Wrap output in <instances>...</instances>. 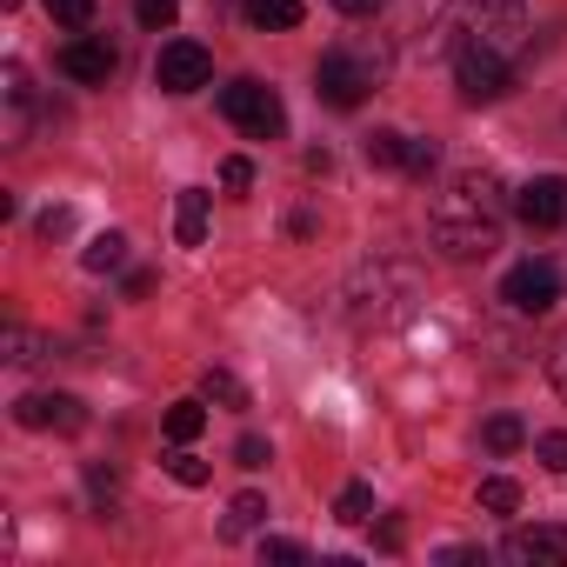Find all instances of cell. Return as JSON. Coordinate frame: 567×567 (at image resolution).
Wrapping results in <instances>:
<instances>
[{"label": "cell", "mask_w": 567, "mask_h": 567, "mask_svg": "<svg viewBox=\"0 0 567 567\" xmlns=\"http://www.w3.org/2000/svg\"><path fill=\"white\" fill-rule=\"evenodd\" d=\"M501 301H507L514 315H554V308H560V267H554V260H520V267H507Z\"/></svg>", "instance_id": "obj_5"}, {"label": "cell", "mask_w": 567, "mask_h": 567, "mask_svg": "<svg viewBox=\"0 0 567 567\" xmlns=\"http://www.w3.org/2000/svg\"><path fill=\"white\" fill-rule=\"evenodd\" d=\"M427 227H434V247L447 260H487L501 247V181L494 174H461L434 200Z\"/></svg>", "instance_id": "obj_1"}, {"label": "cell", "mask_w": 567, "mask_h": 567, "mask_svg": "<svg viewBox=\"0 0 567 567\" xmlns=\"http://www.w3.org/2000/svg\"><path fill=\"white\" fill-rule=\"evenodd\" d=\"M81 260H87V274H114V267L127 260V234H114V227H107V234H94Z\"/></svg>", "instance_id": "obj_15"}, {"label": "cell", "mask_w": 567, "mask_h": 567, "mask_svg": "<svg viewBox=\"0 0 567 567\" xmlns=\"http://www.w3.org/2000/svg\"><path fill=\"white\" fill-rule=\"evenodd\" d=\"M441 167V147L434 141H408V161H401V174H414V181H427Z\"/></svg>", "instance_id": "obj_26"}, {"label": "cell", "mask_w": 567, "mask_h": 567, "mask_svg": "<svg viewBox=\"0 0 567 567\" xmlns=\"http://www.w3.org/2000/svg\"><path fill=\"white\" fill-rule=\"evenodd\" d=\"M534 461L554 467V474H567V434H540V441H534Z\"/></svg>", "instance_id": "obj_29"}, {"label": "cell", "mask_w": 567, "mask_h": 567, "mask_svg": "<svg viewBox=\"0 0 567 567\" xmlns=\"http://www.w3.org/2000/svg\"><path fill=\"white\" fill-rule=\"evenodd\" d=\"M134 14H141V28H147V34H161V28H174L181 0H134Z\"/></svg>", "instance_id": "obj_25"}, {"label": "cell", "mask_w": 567, "mask_h": 567, "mask_svg": "<svg viewBox=\"0 0 567 567\" xmlns=\"http://www.w3.org/2000/svg\"><path fill=\"white\" fill-rule=\"evenodd\" d=\"M481 507H487V514H514V507H520V487H514L507 474H487V481H481Z\"/></svg>", "instance_id": "obj_21"}, {"label": "cell", "mask_w": 567, "mask_h": 567, "mask_svg": "<svg viewBox=\"0 0 567 567\" xmlns=\"http://www.w3.org/2000/svg\"><path fill=\"white\" fill-rule=\"evenodd\" d=\"M267 461H274V447H267L260 434H240V441H234V467H267Z\"/></svg>", "instance_id": "obj_28"}, {"label": "cell", "mask_w": 567, "mask_h": 567, "mask_svg": "<svg viewBox=\"0 0 567 567\" xmlns=\"http://www.w3.org/2000/svg\"><path fill=\"white\" fill-rule=\"evenodd\" d=\"M240 14H247V28H260V34H280V28H301V0H240Z\"/></svg>", "instance_id": "obj_13"}, {"label": "cell", "mask_w": 567, "mask_h": 567, "mask_svg": "<svg viewBox=\"0 0 567 567\" xmlns=\"http://www.w3.org/2000/svg\"><path fill=\"white\" fill-rule=\"evenodd\" d=\"M14 421L21 427H41V434H81L87 427V408H81V394H21L14 401Z\"/></svg>", "instance_id": "obj_7"}, {"label": "cell", "mask_w": 567, "mask_h": 567, "mask_svg": "<svg viewBox=\"0 0 567 567\" xmlns=\"http://www.w3.org/2000/svg\"><path fill=\"white\" fill-rule=\"evenodd\" d=\"M501 560L514 567H547V560H567V534L560 527H514L501 540Z\"/></svg>", "instance_id": "obj_11"}, {"label": "cell", "mask_w": 567, "mask_h": 567, "mask_svg": "<svg viewBox=\"0 0 567 567\" xmlns=\"http://www.w3.org/2000/svg\"><path fill=\"white\" fill-rule=\"evenodd\" d=\"M114 68H121V54H114V41H101V34H87V41H68V48H61V74H68V81H81V87L114 81Z\"/></svg>", "instance_id": "obj_10"}, {"label": "cell", "mask_w": 567, "mask_h": 567, "mask_svg": "<svg viewBox=\"0 0 567 567\" xmlns=\"http://www.w3.org/2000/svg\"><path fill=\"white\" fill-rule=\"evenodd\" d=\"M214 81V54L200 48V41H167L161 54H154V87L161 94H194V87H207Z\"/></svg>", "instance_id": "obj_6"}, {"label": "cell", "mask_w": 567, "mask_h": 567, "mask_svg": "<svg viewBox=\"0 0 567 567\" xmlns=\"http://www.w3.org/2000/svg\"><path fill=\"white\" fill-rule=\"evenodd\" d=\"M334 520H348V527L374 520V487H368V481H348V487H341V501H334Z\"/></svg>", "instance_id": "obj_18"}, {"label": "cell", "mask_w": 567, "mask_h": 567, "mask_svg": "<svg viewBox=\"0 0 567 567\" xmlns=\"http://www.w3.org/2000/svg\"><path fill=\"white\" fill-rule=\"evenodd\" d=\"M48 14H54L61 28H87V21H94V0H48Z\"/></svg>", "instance_id": "obj_27"}, {"label": "cell", "mask_w": 567, "mask_h": 567, "mask_svg": "<svg viewBox=\"0 0 567 567\" xmlns=\"http://www.w3.org/2000/svg\"><path fill=\"white\" fill-rule=\"evenodd\" d=\"M388 81V48L381 41H341V48H328L321 54V68H315V94L328 101V107H361L374 87Z\"/></svg>", "instance_id": "obj_3"}, {"label": "cell", "mask_w": 567, "mask_h": 567, "mask_svg": "<svg viewBox=\"0 0 567 567\" xmlns=\"http://www.w3.org/2000/svg\"><path fill=\"white\" fill-rule=\"evenodd\" d=\"M8 8H21V0H8Z\"/></svg>", "instance_id": "obj_37"}, {"label": "cell", "mask_w": 567, "mask_h": 567, "mask_svg": "<svg viewBox=\"0 0 567 567\" xmlns=\"http://www.w3.org/2000/svg\"><path fill=\"white\" fill-rule=\"evenodd\" d=\"M0 81H8L0 94H8V114H14L8 134L21 141V134H28V107H34V81H28V68H14V61H8V74H0Z\"/></svg>", "instance_id": "obj_14"}, {"label": "cell", "mask_w": 567, "mask_h": 567, "mask_svg": "<svg viewBox=\"0 0 567 567\" xmlns=\"http://www.w3.org/2000/svg\"><path fill=\"white\" fill-rule=\"evenodd\" d=\"M520 441H527V427H520L514 414H494V421H487V447H494V454H514Z\"/></svg>", "instance_id": "obj_23"}, {"label": "cell", "mask_w": 567, "mask_h": 567, "mask_svg": "<svg viewBox=\"0 0 567 567\" xmlns=\"http://www.w3.org/2000/svg\"><path fill=\"white\" fill-rule=\"evenodd\" d=\"M514 214H520L527 227H540V234H554V227H567V174H534V181L520 187V200H514Z\"/></svg>", "instance_id": "obj_9"}, {"label": "cell", "mask_w": 567, "mask_h": 567, "mask_svg": "<svg viewBox=\"0 0 567 567\" xmlns=\"http://www.w3.org/2000/svg\"><path fill=\"white\" fill-rule=\"evenodd\" d=\"M220 114H227L240 134H254V141H274L280 127H288V107H280V94H274L267 81H227V87H220Z\"/></svg>", "instance_id": "obj_4"}, {"label": "cell", "mask_w": 567, "mask_h": 567, "mask_svg": "<svg viewBox=\"0 0 567 567\" xmlns=\"http://www.w3.org/2000/svg\"><path fill=\"white\" fill-rule=\"evenodd\" d=\"M260 520H267V501H260V494H234V507H227L220 534H227V540H240V534H254Z\"/></svg>", "instance_id": "obj_16"}, {"label": "cell", "mask_w": 567, "mask_h": 567, "mask_svg": "<svg viewBox=\"0 0 567 567\" xmlns=\"http://www.w3.org/2000/svg\"><path fill=\"white\" fill-rule=\"evenodd\" d=\"M547 381H554V394L567 401V334L554 341V354H547Z\"/></svg>", "instance_id": "obj_32"}, {"label": "cell", "mask_w": 567, "mask_h": 567, "mask_svg": "<svg viewBox=\"0 0 567 567\" xmlns=\"http://www.w3.org/2000/svg\"><path fill=\"white\" fill-rule=\"evenodd\" d=\"M374 540H381L388 554H401V540H408V527H401V520H381V534H374Z\"/></svg>", "instance_id": "obj_35"}, {"label": "cell", "mask_w": 567, "mask_h": 567, "mask_svg": "<svg viewBox=\"0 0 567 567\" xmlns=\"http://www.w3.org/2000/svg\"><path fill=\"white\" fill-rule=\"evenodd\" d=\"M200 427H207V408H200V401H174V408H167V441H174V447H187Z\"/></svg>", "instance_id": "obj_17"}, {"label": "cell", "mask_w": 567, "mask_h": 567, "mask_svg": "<svg viewBox=\"0 0 567 567\" xmlns=\"http://www.w3.org/2000/svg\"><path fill=\"white\" fill-rule=\"evenodd\" d=\"M41 354H48V341H41V334H28V328H8V361H14V368H34Z\"/></svg>", "instance_id": "obj_22"}, {"label": "cell", "mask_w": 567, "mask_h": 567, "mask_svg": "<svg viewBox=\"0 0 567 567\" xmlns=\"http://www.w3.org/2000/svg\"><path fill=\"white\" fill-rule=\"evenodd\" d=\"M200 394H207V401H220V408H247V388H240L227 368H207V374H200Z\"/></svg>", "instance_id": "obj_20"}, {"label": "cell", "mask_w": 567, "mask_h": 567, "mask_svg": "<svg viewBox=\"0 0 567 567\" xmlns=\"http://www.w3.org/2000/svg\"><path fill=\"white\" fill-rule=\"evenodd\" d=\"M334 14H348V21H368V14H381V0H334Z\"/></svg>", "instance_id": "obj_34"}, {"label": "cell", "mask_w": 567, "mask_h": 567, "mask_svg": "<svg viewBox=\"0 0 567 567\" xmlns=\"http://www.w3.org/2000/svg\"><path fill=\"white\" fill-rule=\"evenodd\" d=\"M167 474H174L181 487H207V461H200V454H187V447H174V454H167Z\"/></svg>", "instance_id": "obj_24"}, {"label": "cell", "mask_w": 567, "mask_h": 567, "mask_svg": "<svg viewBox=\"0 0 567 567\" xmlns=\"http://www.w3.org/2000/svg\"><path fill=\"white\" fill-rule=\"evenodd\" d=\"M447 54H487V61H520L527 48V0H454L441 14Z\"/></svg>", "instance_id": "obj_2"}, {"label": "cell", "mask_w": 567, "mask_h": 567, "mask_svg": "<svg viewBox=\"0 0 567 567\" xmlns=\"http://www.w3.org/2000/svg\"><path fill=\"white\" fill-rule=\"evenodd\" d=\"M127 295H134V301H147V295H154V274H147V267H134V274H127Z\"/></svg>", "instance_id": "obj_36"}, {"label": "cell", "mask_w": 567, "mask_h": 567, "mask_svg": "<svg viewBox=\"0 0 567 567\" xmlns=\"http://www.w3.org/2000/svg\"><path fill=\"white\" fill-rule=\"evenodd\" d=\"M260 560H280V567H301V560H308V547H301V540H260Z\"/></svg>", "instance_id": "obj_30"}, {"label": "cell", "mask_w": 567, "mask_h": 567, "mask_svg": "<svg viewBox=\"0 0 567 567\" xmlns=\"http://www.w3.org/2000/svg\"><path fill=\"white\" fill-rule=\"evenodd\" d=\"M220 181H227V187H234V194H240V187H254V167H247V161H240V154H234V161H227V167H220Z\"/></svg>", "instance_id": "obj_33"}, {"label": "cell", "mask_w": 567, "mask_h": 567, "mask_svg": "<svg viewBox=\"0 0 567 567\" xmlns=\"http://www.w3.org/2000/svg\"><path fill=\"white\" fill-rule=\"evenodd\" d=\"M207 207H214L207 187H181V200H174V240L181 247H200L207 240Z\"/></svg>", "instance_id": "obj_12"}, {"label": "cell", "mask_w": 567, "mask_h": 567, "mask_svg": "<svg viewBox=\"0 0 567 567\" xmlns=\"http://www.w3.org/2000/svg\"><path fill=\"white\" fill-rule=\"evenodd\" d=\"M61 234H74V207H48L41 214V240H61Z\"/></svg>", "instance_id": "obj_31"}, {"label": "cell", "mask_w": 567, "mask_h": 567, "mask_svg": "<svg viewBox=\"0 0 567 567\" xmlns=\"http://www.w3.org/2000/svg\"><path fill=\"white\" fill-rule=\"evenodd\" d=\"M401 161H408V134L374 127V134H368V167H401Z\"/></svg>", "instance_id": "obj_19"}, {"label": "cell", "mask_w": 567, "mask_h": 567, "mask_svg": "<svg viewBox=\"0 0 567 567\" xmlns=\"http://www.w3.org/2000/svg\"><path fill=\"white\" fill-rule=\"evenodd\" d=\"M454 87H461L467 107H487V101H501L514 87V68L507 61H487V54H454Z\"/></svg>", "instance_id": "obj_8"}]
</instances>
